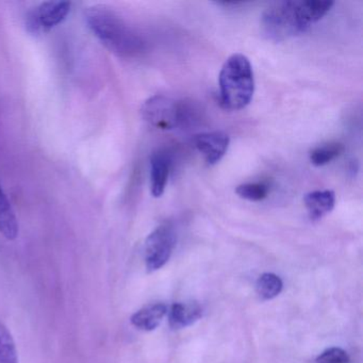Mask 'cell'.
<instances>
[{
  "label": "cell",
  "instance_id": "1",
  "mask_svg": "<svg viewBox=\"0 0 363 363\" xmlns=\"http://www.w3.org/2000/svg\"><path fill=\"white\" fill-rule=\"evenodd\" d=\"M333 5L328 0H284L272 4L261 16V33L276 43L303 35L320 22Z\"/></svg>",
  "mask_w": 363,
  "mask_h": 363
},
{
  "label": "cell",
  "instance_id": "2",
  "mask_svg": "<svg viewBox=\"0 0 363 363\" xmlns=\"http://www.w3.org/2000/svg\"><path fill=\"white\" fill-rule=\"evenodd\" d=\"M86 22L93 35L116 56L135 58L145 52L143 35L112 10L104 6L89 8Z\"/></svg>",
  "mask_w": 363,
  "mask_h": 363
},
{
  "label": "cell",
  "instance_id": "3",
  "mask_svg": "<svg viewBox=\"0 0 363 363\" xmlns=\"http://www.w3.org/2000/svg\"><path fill=\"white\" fill-rule=\"evenodd\" d=\"M218 86L225 109L238 111L250 105L255 93V75L247 57L235 54L225 61L218 76Z\"/></svg>",
  "mask_w": 363,
  "mask_h": 363
},
{
  "label": "cell",
  "instance_id": "4",
  "mask_svg": "<svg viewBox=\"0 0 363 363\" xmlns=\"http://www.w3.org/2000/svg\"><path fill=\"white\" fill-rule=\"evenodd\" d=\"M189 109L165 95L150 97L142 107L144 120L161 130H173L189 121Z\"/></svg>",
  "mask_w": 363,
  "mask_h": 363
},
{
  "label": "cell",
  "instance_id": "5",
  "mask_svg": "<svg viewBox=\"0 0 363 363\" xmlns=\"http://www.w3.org/2000/svg\"><path fill=\"white\" fill-rule=\"evenodd\" d=\"M176 245V233L169 223L157 227L145 242V264L148 272L161 269L171 258Z\"/></svg>",
  "mask_w": 363,
  "mask_h": 363
},
{
  "label": "cell",
  "instance_id": "6",
  "mask_svg": "<svg viewBox=\"0 0 363 363\" xmlns=\"http://www.w3.org/2000/svg\"><path fill=\"white\" fill-rule=\"evenodd\" d=\"M71 11L67 1H46L29 12L26 26L29 33L41 35L52 30L63 22Z\"/></svg>",
  "mask_w": 363,
  "mask_h": 363
},
{
  "label": "cell",
  "instance_id": "7",
  "mask_svg": "<svg viewBox=\"0 0 363 363\" xmlns=\"http://www.w3.org/2000/svg\"><path fill=\"white\" fill-rule=\"evenodd\" d=\"M196 150L205 157L208 164L214 165L222 160L230 144V138L224 131L199 133L193 140Z\"/></svg>",
  "mask_w": 363,
  "mask_h": 363
},
{
  "label": "cell",
  "instance_id": "8",
  "mask_svg": "<svg viewBox=\"0 0 363 363\" xmlns=\"http://www.w3.org/2000/svg\"><path fill=\"white\" fill-rule=\"evenodd\" d=\"M171 172V159L162 150L152 154L150 158V191L152 196L161 197L167 189Z\"/></svg>",
  "mask_w": 363,
  "mask_h": 363
},
{
  "label": "cell",
  "instance_id": "9",
  "mask_svg": "<svg viewBox=\"0 0 363 363\" xmlns=\"http://www.w3.org/2000/svg\"><path fill=\"white\" fill-rule=\"evenodd\" d=\"M310 220H318L333 211L335 205V194L331 190H316L303 197Z\"/></svg>",
  "mask_w": 363,
  "mask_h": 363
},
{
  "label": "cell",
  "instance_id": "10",
  "mask_svg": "<svg viewBox=\"0 0 363 363\" xmlns=\"http://www.w3.org/2000/svg\"><path fill=\"white\" fill-rule=\"evenodd\" d=\"M167 313V308L164 303H152L135 312L131 316V323L138 329L152 331L160 325Z\"/></svg>",
  "mask_w": 363,
  "mask_h": 363
},
{
  "label": "cell",
  "instance_id": "11",
  "mask_svg": "<svg viewBox=\"0 0 363 363\" xmlns=\"http://www.w3.org/2000/svg\"><path fill=\"white\" fill-rule=\"evenodd\" d=\"M203 315V309L197 303H177L172 306L169 313L172 328L180 329L190 326Z\"/></svg>",
  "mask_w": 363,
  "mask_h": 363
},
{
  "label": "cell",
  "instance_id": "12",
  "mask_svg": "<svg viewBox=\"0 0 363 363\" xmlns=\"http://www.w3.org/2000/svg\"><path fill=\"white\" fill-rule=\"evenodd\" d=\"M20 227L13 207L0 184V233L8 240H16Z\"/></svg>",
  "mask_w": 363,
  "mask_h": 363
},
{
  "label": "cell",
  "instance_id": "13",
  "mask_svg": "<svg viewBox=\"0 0 363 363\" xmlns=\"http://www.w3.org/2000/svg\"><path fill=\"white\" fill-rule=\"evenodd\" d=\"M344 152V146L340 143H329L318 146L310 152V161L314 167H324Z\"/></svg>",
  "mask_w": 363,
  "mask_h": 363
},
{
  "label": "cell",
  "instance_id": "14",
  "mask_svg": "<svg viewBox=\"0 0 363 363\" xmlns=\"http://www.w3.org/2000/svg\"><path fill=\"white\" fill-rule=\"evenodd\" d=\"M282 286L279 276L273 273L262 274L257 280V293L263 299H272L280 294Z\"/></svg>",
  "mask_w": 363,
  "mask_h": 363
},
{
  "label": "cell",
  "instance_id": "15",
  "mask_svg": "<svg viewBox=\"0 0 363 363\" xmlns=\"http://www.w3.org/2000/svg\"><path fill=\"white\" fill-rule=\"evenodd\" d=\"M0 363H20L13 337L3 323H0Z\"/></svg>",
  "mask_w": 363,
  "mask_h": 363
},
{
  "label": "cell",
  "instance_id": "16",
  "mask_svg": "<svg viewBox=\"0 0 363 363\" xmlns=\"http://www.w3.org/2000/svg\"><path fill=\"white\" fill-rule=\"evenodd\" d=\"M269 184L267 182H246L235 188V193L241 199L250 201H261L269 196Z\"/></svg>",
  "mask_w": 363,
  "mask_h": 363
},
{
  "label": "cell",
  "instance_id": "17",
  "mask_svg": "<svg viewBox=\"0 0 363 363\" xmlns=\"http://www.w3.org/2000/svg\"><path fill=\"white\" fill-rule=\"evenodd\" d=\"M316 363H348L350 357L345 350L339 347H331L323 352L316 358Z\"/></svg>",
  "mask_w": 363,
  "mask_h": 363
}]
</instances>
